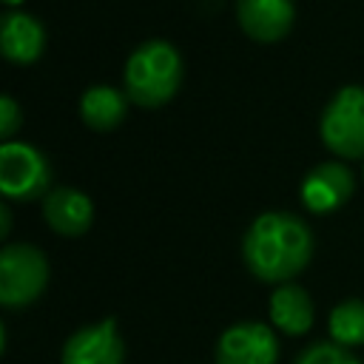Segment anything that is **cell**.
<instances>
[{"label":"cell","mask_w":364,"mask_h":364,"mask_svg":"<svg viewBox=\"0 0 364 364\" xmlns=\"http://www.w3.org/2000/svg\"><path fill=\"white\" fill-rule=\"evenodd\" d=\"M0 51L14 65H31L46 51V26L28 11H6L0 20Z\"/></svg>","instance_id":"obj_10"},{"label":"cell","mask_w":364,"mask_h":364,"mask_svg":"<svg viewBox=\"0 0 364 364\" xmlns=\"http://www.w3.org/2000/svg\"><path fill=\"white\" fill-rule=\"evenodd\" d=\"M313 230L304 219L287 210L259 213L242 242L247 270L267 284H284L301 273L313 256Z\"/></svg>","instance_id":"obj_1"},{"label":"cell","mask_w":364,"mask_h":364,"mask_svg":"<svg viewBox=\"0 0 364 364\" xmlns=\"http://www.w3.org/2000/svg\"><path fill=\"white\" fill-rule=\"evenodd\" d=\"M48 284V259L40 247L17 242L0 253V304L20 310L34 304Z\"/></svg>","instance_id":"obj_4"},{"label":"cell","mask_w":364,"mask_h":364,"mask_svg":"<svg viewBox=\"0 0 364 364\" xmlns=\"http://www.w3.org/2000/svg\"><path fill=\"white\" fill-rule=\"evenodd\" d=\"M279 341L262 321H236L216 341V364H276Z\"/></svg>","instance_id":"obj_6"},{"label":"cell","mask_w":364,"mask_h":364,"mask_svg":"<svg viewBox=\"0 0 364 364\" xmlns=\"http://www.w3.org/2000/svg\"><path fill=\"white\" fill-rule=\"evenodd\" d=\"M20 125H23V111H20L17 100L3 94L0 97V136H3V142H9Z\"/></svg>","instance_id":"obj_16"},{"label":"cell","mask_w":364,"mask_h":364,"mask_svg":"<svg viewBox=\"0 0 364 364\" xmlns=\"http://www.w3.org/2000/svg\"><path fill=\"white\" fill-rule=\"evenodd\" d=\"M321 142L338 159H364V85H341L321 111Z\"/></svg>","instance_id":"obj_3"},{"label":"cell","mask_w":364,"mask_h":364,"mask_svg":"<svg viewBox=\"0 0 364 364\" xmlns=\"http://www.w3.org/2000/svg\"><path fill=\"white\" fill-rule=\"evenodd\" d=\"M182 54L168 40H145L125 60V94L139 108H159L171 102L182 85Z\"/></svg>","instance_id":"obj_2"},{"label":"cell","mask_w":364,"mask_h":364,"mask_svg":"<svg viewBox=\"0 0 364 364\" xmlns=\"http://www.w3.org/2000/svg\"><path fill=\"white\" fill-rule=\"evenodd\" d=\"M9 230H11V210H9V205H0V236L6 239Z\"/></svg>","instance_id":"obj_17"},{"label":"cell","mask_w":364,"mask_h":364,"mask_svg":"<svg viewBox=\"0 0 364 364\" xmlns=\"http://www.w3.org/2000/svg\"><path fill=\"white\" fill-rule=\"evenodd\" d=\"M353 188H355L353 171L341 159H330L307 171L299 196L310 213H333L353 196Z\"/></svg>","instance_id":"obj_8"},{"label":"cell","mask_w":364,"mask_h":364,"mask_svg":"<svg viewBox=\"0 0 364 364\" xmlns=\"http://www.w3.org/2000/svg\"><path fill=\"white\" fill-rule=\"evenodd\" d=\"M330 341L341 347H361L364 344V299H344L330 310L327 318Z\"/></svg>","instance_id":"obj_14"},{"label":"cell","mask_w":364,"mask_h":364,"mask_svg":"<svg viewBox=\"0 0 364 364\" xmlns=\"http://www.w3.org/2000/svg\"><path fill=\"white\" fill-rule=\"evenodd\" d=\"M43 219L60 236H82L94 222V202L77 188H51L43 199Z\"/></svg>","instance_id":"obj_11"},{"label":"cell","mask_w":364,"mask_h":364,"mask_svg":"<svg viewBox=\"0 0 364 364\" xmlns=\"http://www.w3.org/2000/svg\"><path fill=\"white\" fill-rule=\"evenodd\" d=\"M270 321L276 330H282L284 336H304L313 327L316 310H313V299L304 287L284 282L273 290L270 304H267Z\"/></svg>","instance_id":"obj_12"},{"label":"cell","mask_w":364,"mask_h":364,"mask_svg":"<svg viewBox=\"0 0 364 364\" xmlns=\"http://www.w3.org/2000/svg\"><path fill=\"white\" fill-rule=\"evenodd\" d=\"M122 361H125V341L119 336L114 316L71 333L60 353V364H122Z\"/></svg>","instance_id":"obj_7"},{"label":"cell","mask_w":364,"mask_h":364,"mask_svg":"<svg viewBox=\"0 0 364 364\" xmlns=\"http://www.w3.org/2000/svg\"><path fill=\"white\" fill-rule=\"evenodd\" d=\"M128 94L114 85H91L80 97V117L91 131H114L128 114Z\"/></svg>","instance_id":"obj_13"},{"label":"cell","mask_w":364,"mask_h":364,"mask_svg":"<svg viewBox=\"0 0 364 364\" xmlns=\"http://www.w3.org/2000/svg\"><path fill=\"white\" fill-rule=\"evenodd\" d=\"M293 364H361L347 347L336 344V341H316L310 347H304Z\"/></svg>","instance_id":"obj_15"},{"label":"cell","mask_w":364,"mask_h":364,"mask_svg":"<svg viewBox=\"0 0 364 364\" xmlns=\"http://www.w3.org/2000/svg\"><path fill=\"white\" fill-rule=\"evenodd\" d=\"M239 28L256 43H279L296 23L293 0H236Z\"/></svg>","instance_id":"obj_9"},{"label":"cell","mask_w":364,"mask_h":364,"mask_svg":"<svg viewBox=\"0 0 364 364\" xmlns=\"http://www.w3.org/2000/svg\"><path fill=\"white\" fill-rule=\"evenodd\" d=\"M3 3H6V6H9V9H17V6H23V3H26V0H3Z\"/></svg>","instance_id":"obj_18"},{"label":"cell","mask_w":364,"mask_h":364,"mask_svg":"<svg viewBox=\"0 0 364 364\" xmlns=\"http://www.w3.org/2000/svg\"><path fill=\"white\" fill-rule=\"evenodd\" d=\"M48 185H51V165L40 148L17 139L0 145V191L6 199H17V202L46 199Z\"/></svg>","instance_id":"obj_5"}]
</instances>
